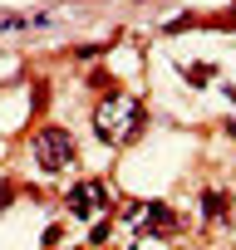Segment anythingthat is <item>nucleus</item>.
Wrapping results in <instances>:
<instances>
[{
	"mask_svg": "<svg viewBox=\"0 0 236 250\" xmlns=\"http://www.w3.org/2000/svg\"><path fill=\"white\" fill-rule=\"evenodd\" d=\"M138 123H143V108L133 98H103L98 113H94V128L103 143H128L138 133Z\"/></svg>",
	"mask_w": 236,
	"mask_h": 250,
	"instance_id": "f257e3e1",
	"label": "nucleus"
},
{
	"mask_svg": "<svg viewBox=\"0 0 236 250\" xmlns=\"http://www.w3.org/2000/svg\"><path fill=\"white\" fill-rule=\"evenodd\" d=\"M69 157H74V138H69L64 128H45V133L35 138V162H40V172H64Z\"/></svg>",
	"mask_w": 236,
	"mask_h": 250,
	"instance_id": "f03ea898",
	"label": "nucleus"
},
{
	"mask_svg": "<svg viewBox=\"0 0 236 250\" xmlns=\"http://www.w3.org/2000/svg\"><path fill=\"white\" fill-rule=\"evenodd\" d=\"M69 206H74L79 216H89V206H94V187H79V191H69Z\"/></svg>",
	"mask_w": 236,
	"mask_h": 250,
	"instance_id": "7ed1b4c3",
	"label": "nucleus"
},
{
	"mask_svg": "<svg viewBox=\"0 0 236 250\" xmlns=\"http://www.w3.org/2000/svg\"><path fill=\"white\" fill-rule=\"evenodd\" d=\"M231 133H236V123H231Z\"/></svg>",
	"mask_w": 236,
	"mask_h": 250,
	"instance_id": "20e7f679",
	"label": "nucleus"
}]
</instances>
